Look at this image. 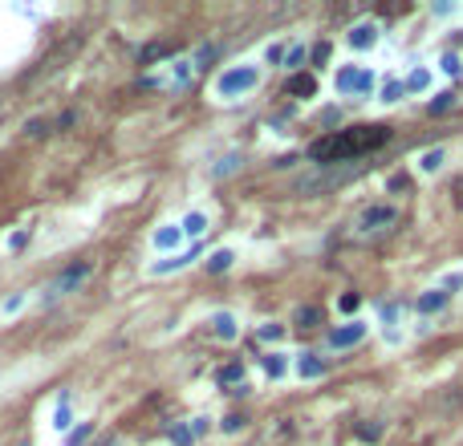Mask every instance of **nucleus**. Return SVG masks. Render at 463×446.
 <instances>
[{"instance_id":"f257e3e1","label":"nucleus","mask_w":463,"mask_h":446,"mask_svg":"<svg viewBox=\"0 0 463 446\" xmlns=\"http://www.w3.org/2000/svg\"><path fill=\"white\" fill-rule=\"evenodd\" d=\"M390 143V130L382 122H370V126H349V130H334L326 138L309 146V159L318 167H334V162H349V159H362V154L378 151V146Z\"/></svg>"},{"instance_id":"f03ea898","label":"nucleus","mask_w":463,"mask_h":446,"mask_svg":"<svg viewBox=\"0 0 463 446\" xmlns=\"http://www.w3.org/2000/svg\"><path fill=\"white\" fill-rule=\"evenodd\" d=\"M256 86H261V69L256 66H232V69H224V74L216 77V94H220L224 102L248 94V90H256Z\"/></svg>"},{"instance_id":"7ed1b4c3","label":"nucleus","mask_w":463,"mask_h":446,"mask_svg":"<svg viewBox=\"0 0 463 446\" xmlns=\"http://www.w3.org/2000/svg\"><path fill=\"white\" fill-rule=\"evenodd\" d=\"M334 86L341 90V94H370L374 90V74L370 69H357V66H346L338 69V82Z\"/></svg>"},{"instance_id":"20e7f679","label":"nucleus","mask_w":463,"mask_h":446,"mask_svg":"<svg viewBox=\"0 0 463 446\" xmlns=\"http://www.w3.org/2000/svg\"><path fill=\"white\" fill-rule=\"evenodd\" d=\"M398 223V211L390 203H378V207H366L357 215V231H382V228H395Z\"/></svg>"},{"instance_id":"39448f33","label":"nucleus","mask_w":463,"mask_h":446,"mask_svg":"<svg viewBox=\"0 0 463 446\" xmlns=\"http://www.w3.org/2000/svg\"><path fill=\"white\" fill-rule=\"evenodd\" d=\"M362 337H366V325H362V321H349V325H341V329L329 333V345H334V349H349V345H357Z\"/></svg>"},{"instance_id":"423d86ee","label":"nucleus","mask_w":463,"mask_h":446,"mask_svg":"<svg viewBox=\"0 0 463 446\" xmlns=\"http://www.w3.org/2000/svg\"><path fill=\"white\" fill-rule=\"evenodd\" d=\"M86 276H90V264H74V268H69V272H61L58 280L49 285V296L69 293V288H77V285H82V280H86Z\"/></svg>"},{"instance_id":"0eeeda50","label":"nucleus","mask_w":463,"mask_h":446,"mask_svg":"<svg viewBox=\"0 0 463 446\" xmlns=\"http://www.w3.org/2000/svg\"><path fill=\"white\" fill-rule=\"evenodd\" d=\"M346 41H349L354 49H370V45L378 41V25H374V20H357L354 29L346 33Z\"/></svg>"},{"instance_id":"6e6552de","label":"nucleus","mask_w":463,"mask_h":446,"mask_svg":"<svg viewBox=\"0 0 463 446\" xmlns=\"http://www.w3.org/2000/svg\"><path fill=\"white\" fill-rule=\"evenodd\" d=\"M447 301H451L447 288H427V293L419 296V313L431 317V313H439V309H447Z\"/></svg>"},{"instance_id":"1a4fd4ad","label":"nucleus","mask_w":463,"mask_h":446,"mask_svg":"<svg viewBox=\"0 0 463 446\" xmlns=\"http://www.w3.org/2000/svg\"><path fill=\"white\" fill-rule=\"evenodd\" d=\"M212 333L220 337V341H236V337H240V325H236V317L232 313H216L212 317Z\"/></svg>"},{"instance_id":"9d476101","label":"nucleus","mask_w":463,"mask_h":446,"mask_svg":"<svg viewBox=\"0 0 463 446\" xmlns=\"http://www.w3.org/2000/svg\"><path fill=\"white\" fill-rule=\"evenodd\" d=\"M179 239H184V231L175 228V223H167V228H159L151 236V244L159 247V252H175V247H179Z\"/></svg>"},{"instance_id":"9b49d317","label":"nucleus","mask_w":463,"mask_h":446,"mask_svg":"<svg viewBox=\"0 0 463 446\" xmlns=\"http://www.w3.org/2000/svg\"><path fill=\"white\" fill-rule=\"evenodd\" d=\"M297 373L305 381H318V378H326V361H321L318 353H305V357L297 361Z\"/></svg>"},{"instance_id":"f8f14e48","label":"nucleus","mask_w":463,"mask_h":446,"mask_svg":"<svg viewBox=\"0 0 463 446\" xmlns=\"http://www.w3.org/2000/svg\"><path fill=\"white\" fill-rule=\"evenodd\" d=\"M285 90H289L293 98H313V94H318V77H313V74H297V77H289V86H285Z\"/></svg>"},{"instance_id":"ddd939ff","label":"nucleus","mask_w":463,"mask_h":446,"mask_svg":"<svg viewBox=\"0 0 463 446\" xmlns=\"http://www.w3.org/2000/svg\"><path fill=\"white\" fill-rule=\"evenodd\" d=\"M192 260H195V252H192V256H187V252H184V256H167V260H159V264H151V276L179 272V268H187V264H192Z\"/></svg>"},{"instance_id":"4468645a","label":"nucleus","mask_w":463,"mask_h":446,"mask_svg":"<svg viewBox=\"0 0 463 446\" xmlns=\"http://www.w3.org/2000/svg\"><path fill=\"white\" fill-rule=\"evenodd\" d=\"M321 325V309L318 304H305V309H297V329L305 333V329H318Z\"/></svg>"},{"instance_id":"2eb2a0df","label":"nucleus","mask_w":463,"mask_h":446,"mask_svg":"<svg viewBox=\"0 0 463 446\" xmlns=\"http://www.w3.org/2000/svg\"><path fill=\"white\" fill-rule=\"evenodd\" d=\"M179 231H184V236H203V231H208V215H203V211H192V215L179 223Z\"/></svg>"},{"instance_id":"dca6fc26","label":"nucleus","mask_w":463,"mask_h":446,"mask_svg":"<svg viewBox=\"0 0 463 446\" xmlns=\"http://www.w3.org/2000/svg\"><path fill=\"white\" fill-rule=\"evenodd\" d=\"M232 260H236V252H232V247H220V252L208 256V272H228Z\"/></svg>"},{"instance_id":"f3484780","label":"nucleus","mask_w":463,"mask_h":446,"mask_svg":"<svg viewBox=\"0 0 463 446\" xmlns=\"http://www.w3.org/2000/svg\"><path fill=\"white\" fill-rule=\"evenodd\" d=\"M220 386H244V365H240V361L224 365V370H220Z\"/></svg>"},{"instance_id":"a211bd4d","label":"nucleus","mask_w":463,"mask_h":446,"mask_svg":"<svg viewBox=\"0 0 463 446\" xmlns=\"http://www.w3.org/2000/svg\"><path fill=\"white\" fill-rule=\"evenodd\" d=\"M439 167H443V151H439V146H435V151H423L419 154V171H439Z\"/></svg>"},{"instance_id":"6ab92c4d","label":"nucleus","mask_w":463,"mask_h":446,"mask_svg":"<svg viewBox=\"0 0 463 446\" xmlns=\"http://www.w3.org/2000/svg\"><path fill=\"white\" fill-rule=\"evenodd\" d=\"M264 373L269 378H285V353H269L264 357Z\"/></svg>"},{"instance_id":"aec40b11","label":"nucleus","mask_w":463,"mask_h":446,"mask_svg":"<svg viewBox=\"0 0 463 446\" xmlns=\"http://www.w3.org/2000/svg\"><path fill=\"white\" fill-rule=\"evenodd\" d=\"M455 106V94H435L431 98V106H427V110H431V114H447V110H451Z\"/></svg>"},{"instance_id":"412c9836","label":"nucleus","mask_w":463,"mask_h":446,"mask_svg":"<svg viewBox=\"0 0 463 446\" xmlns=\"http://www.w3.org/2000/svg\"><path fill=\"white\" fill-rule=\"evenodd\" d=\"M53 426L58 430H69V398L61 394V402H58V414H53Z\"/></svg>"},{"instance_id":"4be33fe9","label":"nucleus","mask_w":463,"mask_h":446,"mask_svg":"<svg viewBox=\"0 0 463 446\" xmlns=\"http://www.w3.org/2000/svg\"><path fill=\"white\" fill-rule=\"evenodd\" d=\"M357 438H362V442H378V438H382V426H378V422H362V426H357Z\"/></svg>"},{"instance_id":"5701e85b","label":"nucleus","mask_w":463,"mask_h":446,"mask_svg":"<svg viewBox=\"0 0 463 446\" xmlns=\"http://www.w3.org/2000/svg\"><path fill=\"white\" fill-rule=\"evenodd\" d=\"M240 162H244L240 154H228V159H224L220 167H216V179H224V175H232V171H236V167H240Z\"/></svg>"},{"instance_id":"b1692460","label":"nucleus","mask_w":463,"mask_h":446,"mask_svg":"<svg viewBox=\"0 0 463 446\" xmlns=\"http://www.w3.org/2000/svg\"><path fill=\"white\" fill-rule=\"evenodd\" d=\"M427 82H431V77H427V69H415V74L406 77V86H403V90H427Z\"/></svg>"},{"instance_id":"393cba45","label":"nucleus","mask_w":463,"mask_h":446,"mask_svg":"<svg viewBox=\"0 0 463 446\" xmlns=\"http://www.w3.org/2000/svg\"><path fill=\"white\" fill-rule=\"evenodd\" d=\"M171 438H175V446H192V442H195L192 426H175V430H171Z\"/></svg>"},{"instance_id":"a878e982","label":"nucleus","mask_w":463,"mask_h":446,"mask_svg":"<svg viewBox=\"0 0 463 446\" xmlns=\"http://www.w3.org/2000/svg\"><path fill=\"white\" fill-rule=\"evenodd\" d=\"M20 309H25V293H17V296H9V301H4V304H0V313H20Z\"/></svg>"},{"instance_id":"bb28decb","label":"nucleus","mask_w":463,"mask_h":446,"mask_svg":"<svg viewBox=\"0 0 463 446\" xmlns=\"http://www.w3.org/2000/svg\"><path fill=\"white\" fill-rule=\"evenodd\" d=\"M29 239H33V231H29V228H20V231H17V236H12V239H9V252H20V247L29 244Z\"/></svg>"},{"instance_id":"cd10ccee","label":"nucleus","mask_w":463,"mask_h":446,"mask_svg":"<svg viewBox=\"0 0 463 446\" xmlns=\"http://www.w3.org/2000/svg\"><path fill=\"white\" fill-rule=\"evenodd\" d=\"M406 90H403V82H390V86L382 90V102H398V98H403Z\"/></svg>"},{"instance_id":"c85d7f7f","label":"nucleus","mask_w":463,"mask_h":446,"mask_svg":"<svg viewBox=\"0 0 463 446\" xmlns=\"http://www.w3.org/2000/svg\"><path fill=\"white\" fill-rule=\"evenodd\" d=\"M280 337H285L280 325H264V329H261V341H280Z\"/></svg>"},{"instance_id":"c756f323","label":"nucleus","mask_w":463,"mask_h":446,"mask_svg":"<svg viewBox=\"0 0 463 446\" xmlns=\"http://www.w3.org/2000/svg\"><path fill=\"white\" fill-rule=\"evenodd\" d=\"M224 430H228V434H236V430H244V418H240V414L224 418Z\"/></svg>"},{"instance_id":"7c9ffc66","label":"nucleus","mask_w":463,"mask_h":446,"mask_svg":"<svg viewBox=\"0 0 463 446\" xmlns=\"http://www.w3.org/2000/svg\"><path fill=\"white\" fill-rule=\"evenodd\" d=\"M301 61H305V49H289V53H285V66H301Z\"/></svg>"},{"instance_id":"2f4dec72","label":"nucleus","mask_w":463,"mask_h":446,"mask_svg":"<svg viewBox=\"0 0 463 446\" xmlns=\"http://www.w3.org/2000/svg\"><path fill=\"white\" fill-rule=\"evenodd\" d=\"M443 69H447V74H459V58H455V53H443Z\"/></svg>"},{"instance_id":"473e14b6","label":"nucleus","mask_w":463,"mask_h":446,"mask_svg":"<svg viewBox=\"0 0 463 446\" xmlns=\"http://www.w3.org/2000/svg\"><path fill=\"white\" fill-rule=\"evenodd\" d=\"M341 309H346V313H354V309H357V296H354V293L341 296Z\"/></svg>"},{"instance_id":"72a5a7b5","label":"nucleus","mask_w":463,"mask_h":446,"mask_svg":"<svg viewBox=\"0 0 463 446\" xmlns=\"http://www.w3.org/2000/svg\"><path fill=\"white\" fill-rule=\"evenodd\" d=\"M203 430H208V418H195V422H192V434H195V438H200V434H203Z\"/></svg>"}]
</instances>
